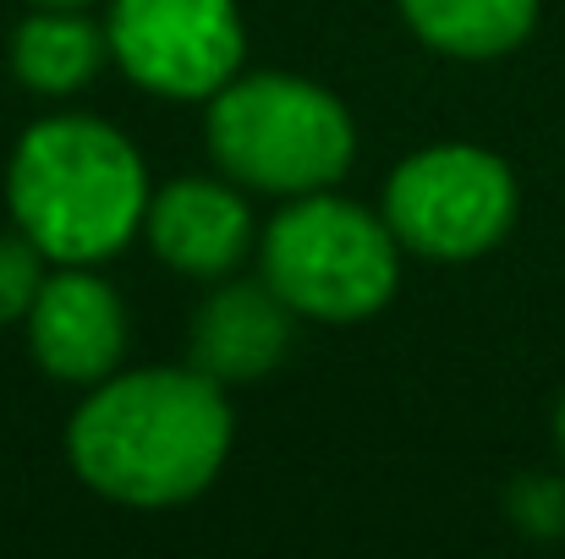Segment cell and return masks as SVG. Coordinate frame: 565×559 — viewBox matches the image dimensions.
<instances>
[{
	"label": "cell",
	"instance_id": "cell-1",
	"mask_svg": "<svg viewBox=\"0 0 565 559\" xmlns=\"http://www.w3.org/2000/svg\"><path fill=\"white\" fill-rule=\"evenodd\" d=\"M236 439L225 384L188 368H132L99 378L66 422L72 472L132 510H171L198 499Z\"/></svg>",
	"mask_w": 565,
	"mask_h": 559
},
{
	"label": "cell",
	"instance_id": "cell-2",
	"mask_svg": "<svg viewBox=\"0 0 565 559\" xmlns=\"http://www.w3.org/2000/svg\"><path fill=\"white\" fill-rule=\"evenodd\" d=\"M149 165L99 116H50L17 138L6 203L50 264H105L149 219Z\"/></svg>",
	"mask_w": 565,
	"mask_h": 559
},
{
	"label": "cell",
	"instance_id": "cell-3",
	"mask_svg": "<svg viewBox=\"0 0 565 559\" xmlns=\"http://www.w3.org/2000/svg\"><path fill=\"white\" fill-rule=\"evenodd\" d=\"M203 138L231 182L275 197L330 192L358 154L352 110L297 72H236L209 99Z\"/></svg>",
	"mask_w": 565,
	"mask_h": 559
},
{
	"label": "cell",
	"instance_id": "cell-4",
	"mask_svg": "<svg viewBox=\"0 0 565 559\" xmlns=\"http://www.w3.org/2000/svg\"><path fill=\"white\" fill-rule=\"evenodd\" d=\"M258 269L297 319L358 324L395 297L401 241L384 208L374 214L352 197L308 192L269 219L258 241Z\"/></svg>",
	"mask_w": 565,
	"mask_h": 559
},
{
	"label": "cell",
	"instance_id": "cell-5",
	"mask_svg": "<svg viewBox=\"0 0 565 559\" xmlns=\"http://www.w3.org/2000/svg\"><path fill=\"white\" fill-rule=\"evenodd\" d=\"M384 219L395 241L428 264H472L516 225V176L494 149L434 143L384 182Z\"/></svg>",
	"mask_w": 565,
	"mask_h": 559
},
{
	"label": "cell",
	"instance_id": "cell-6",
	"mask_svg": "<svg viewBox=\"0 0 565 559\" xmlns=\"http://www.w3.org/2000/svg\"><path fill=\"white\" fill-rule=\"evenodd\" d=\"M110 61L154 99H214L247 55L236 0H110Z\"/></svg>",
	"mask_w": 565,
	"mask_h": 559
},
{
	"label": "cell",
	"instance_id": "cell-7",
	"mask_svg": "<svg viewBox=\"0 0 565 559\" xmlns=\"http://www.w3.org/2000/svg\"><path fill=\"white\" fill-rule=\"evenodd\" d=\"M22 324L33 363L61 384L94 389L127 357V308L116 286L94 275V264H55Z\"/></svg>",
	"mask_w": 565,
	"mask_h": 559
},
{
	"label": "cell",
	"instance_id": "cell-8",
	"mask_svg": "<svg viewBox=\"0 0 565 559\" xmlns=\"http://www.w3.org/2000/svg\"><path fill=\"white\" fill-rule=\"evenodd\" d=\"M143 236L166 269L192 280H225L258 241L247 197L231 182H209V176L160 186L149 197Z\"/></svg>",
	"mask_w": 565,
	"mask_h": 559
},
{
	"label": "cell",
	"instance_id": "cell-9",
	"mask_svg": "<svg viewBox=\"0 0 565 559\" xmlns=\"http://www.w3.org/2000/svg\"><path fill=\"white\" fill-rule=\"evenodd\" d=\"M291 308L275 297V286L258 280H225L203 297L192 319V368L214 384H253L275 373L291 352Z\"/></svg>",
	"mask_w": 565,
	"mask_h": 559
},
{
	"label": "cell",
	"instance_id": "cell-10",
	"mask_svg": "<svg viewBox=\"0 0 565 559\" xmlns=\"http://www.w3.org/2000/svg\"><path fill=\"white\" fill-rule=\"evenodd\" d=\"M105 61H110L105 22H88L83 11H66V6H33L11 39V66L22 88L44 99H66L88 88Z\"/></svg>",
	"mask_w": 565,
	"mask_h": 559
},
{
	"label": "cell",
	"instance_id": "cell-11",
	"mask_svg": "<svg viewBox=\"0 0 565 559\" xmlns=\"http://www.w3.org/2000/svg\"><path fill=\"white\" fill-rule=\"evenodd\" d=\"M544 0H401L406 28L456 61H494L533 39Z\"/></svg>",
	"mask_w": 565,
	"mask_h": 559
},
{
	"label": "cell",
	"instance_id": "cell-12",
	"mask_svg": "<svg viewBox=\"0 0 565 559\" xmlns=\"http://www.w3.org/2000/svg\"><path fill=\"white\" fill-rule=\"evenodd\" d=\"M44 280H50V258L22 230L0 236V324H22L28 308L39 302Z\"/></svg>",
	"mask_w": 565,
	"mask_h": 559
},
{
	"label": "cell",
	"instance_id": "cell-13",
	"mask_svg": "<svg viewBox=\"0 0 565 559\" xmlns=\"http://www.w3.org/2000/svg\"><path fill=\"white\" fill-rule=\"evenodd\" d=\"M511 522H516L522 533H533V538L565 533V483L561 477H544V472L522 477V483L511 488Z\"/></svg>",
	"mask_w": 565,
	"mask_h": 559
},
{
	"label": "cell",
	"instance_id": "cell-14",
	"mask_svg": "<svg viewBox=\"0 0 565 559\" xmlns=\"http://www.w3.org/2000/svg\"><path fill=\"white\" fill-rule=\"evenodd\" d=\"M555 444H561V461H565V395H561V406H555Z\"/></svg>",
	"mask_w": 565,
	"mask_h": 559
},
{
	"label": "cell",
	"instance_id": "cell-15",
	"mask_svg": "<svg viewBox=\"0 0 565 559\" xmlns=\"http://www.w3.org/2000/svg\"><path fill=\"white\" fill-rule=\"evenodd\" d=\"M28 6H66V11H83V6H94V0H28Z\"/></svg>",
	"mask_w": 565,
	"mask_h": 559
}]
</instances>
